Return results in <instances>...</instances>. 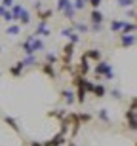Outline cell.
<instances>
[{"instance_id": "cell-14", "label": "cell", "mask_w": 137, "mask_h": 146, "mask_svg": "<svg viewBox=\"0 0 137 146\" xmlns=\"http://www.w3.org/2000/svg\"><path fill=\"white\" fill-rule=\"evenodd\" d=\"M15 21H19V27H27L29 23H31V13H29V11L25 10V8H23V10H21V13L17 15V19H15Z\"/></svg>"}, {"instance_id": "cell-28", "label": "cell", "mask_w": 137, "mask_h": 146, "mask_svg": "<svg viewBox=\"0 0 137 146\" xmlns=\"http://www.w3.org/2000/svg\"><path fill=\"white\" fill-rule=\"evenodd\" d=\"M116 4L120 6V8H133V4H135V0H116Z\"/></svg>"}, {"instance_id": "cell-6", "label": "cell", "mask_w": 137, "mask_h": 146, "mask_svg": "<svg viewBox=\"0 0 137 146\" xmlns=\"http://www.w3.org/2000/svg\"><path fill=\"white\" fill-rule=\"evenodd\" d=\"M84 57H86V59L88 61H93V63H99V61H103V55H101V51H99V49H88V51H84Z\"/></svg>"}, {"instance_id": "cell-1", "label": "cell", "mask_w": 137, "mask_h": 146, "mask_svg": "<svg viewBox=\"0 0 137 146\" xmlns=\"http://www.w3.org/2000/svg\"><path fill=\"white\" fill-rule=\"evenodd\" d=\"M21 49H23V53H25V55H36L38 51L44 49V42H42L40 38L29 34V36L21 42Z\"/></svg>"}, {"instance_id": "cell-17", "label": "cell", "mask_w": 137, "mask_h": 146, "mask_svg": "<svg viewBox=\"0 0 137 146\" xmlns=\"http://www.w3.org/2000/svg\"><path fill=\"white\" fill-rule=\"evenodd\" d=\"M92 93H93V95H95L97 99H103L105 95H107V89H105V86H103V84H93Z\"/></svg>"}, {"instance_id": "cell-29", "label": "cell", "mask_w": 137, "mask_h": 146, "mask_svg": "<svg viewBox=\"0 0 137 146\" xmlns=\"http://www.w3.org/2000/svg\"><path fill=\"white\" fill-rule=\"evenodd\" d=\"M122 27H124V21H112L110 23V31L112 33H120Z\"/></svg>"}, {"instance_id": "cell-40", "label": "cell", "mask_w": 137, "mask_h": 146, "mask_svg": "<svg viewBox=\"0 0 137 146\" xmlns=\"http://www.w3.org/2000/svg\"><path fill=\"white\" fill-rule=\"evenodd\" d=\"M6 11V8H2V6H0V17H2V13H4Z\"/></svg>"}, {"instance_id": "cell-13", "label": "cell", "mask_w": 137, "mask_h": 146, "mask_svg": "<svg viewBox=\"0 0 137 146\" xmlns=\"http://www.w3.org/2000/svg\"><path fill=\"white\" fill-rule=\"evenodd\" d=\"M90 21H92V25H103L105 15L99 10H92V13H90Z\"/></svg>"}, {"instance_id": "cell-33", "label": "cell", "mask_w": 137, "mask_h": 146, "mask_svg": "<svg viewBox=\"0 0 137 146\" xmlns=\"http://www.w3.org/2000/svg\"><path fill=\"white\" fill-rule=\"evenodd\" d=\"M2 19H4L6 23H13V17H11V13H10V10H6L4 13H2Z\"/></svg>"}, {"instance_id": "cell-32", "label": "cell", "mask_w": 137, "mask_h": 146, "mask_svg": "<svg viewBox=\"0 0 137 146\" xmlns=\"http://www.w3.org/2000/svg\"><path fill=\"white\" fill-rule=\"evenodd\" d=\"M88 4L92 6V10H99V6L103 4V0H88Z\"/></svg>"}, {"instance_id": "cell-21", "label": "cell", "mask_w": 137, "mask_h": 146, "mask_svg": "<svg viewBox=\"0 0 137 146\" xmlns=\"http://www.w3.org/2000/svg\"><path fill=\"white\" fill-rule=\"evenodd\" d=\"M74 95H76V97H74V101H76L78 104H84V103H86V91H84L82 87H78Z\"/></svg>"}, {"instance_id": "cell-31", "label": "cell", "mask_w": 137, "mask_h": 146, "mask_svg": "<svg viewBox=\"0 0 137 146\" xmlns=\"http://www.w3.org/2000/svg\"><path fill=\"white\" fill-rule=\"evenodd\" d=\"M65 110H53V112H48V116L49 118H59V119H63L65 118Z\"/></svg>"}, {"instance_id": "cell-2", "label": "cell", "mask_w": 137, "mask_h": 146, "mask_svg": "<svg viewBox=\"0 0 137 146\" xmlns=\"http://www.w3.org/2000/svg\"><path fill=\"white\" fill-rule=\"evenodd\" d=\"M97 78H103V80H114V70H112V65L109 61H99L95 63V68H93Z\"/></svg>"}, {"instance_id": "cell-15", "label": "cell", "mask_w": 137, "mask_h": 146, "mask_svg": "<svg viewBox=\"0 0 137 146\" xmlns=\"http://www.w3.org/2000/svg\"><path fill=\"white\" fill-rule=\"evenodd\" d=\"M72 23V31H74V33H78V34H88L90 33V27L88 25H84V23H76V21H71Z\"/></svg>"}, {"instance_id": "cell-7", "label": "cell", "mask_w": 137, "mask_h": 146, "mask_svg": "<svg viewBox=\"0 0 137 146\" xmlns=\"http://www.w3.org/2000/svg\"><path fill=\"white\" fill-rule=\"evenodd\" d=\"M67 144V137L61 135V133H57V135L53 137V139H49L48 142H42V146H63Z\"/></svg>"}, {"instance_id": "cell-10", "label": "cell", "mask_w": 137, "mask_h": 146, "mask_svg": "<svg viewBox=\"0 0 137 146\" xmlns=\"http://www.w3.org/2000/svg\"><path fill=\"white\" fill-rule=\"evenodd\" d=\"M51 34V31L48 29V23H38L36 25V29H34V33H33V36H49Z\"/></svg>"}, {"instance_id": "cell-38", "label": "cell", "mask_w": 137, "mask_h": 146, "mask_svg": "<svg viewBox=\"0 0 137 146\" xmlns=\"http://www.w3.org/2000/svg\"><path fill=\"white\" fill-rule=\"evenodd\" d=\"M128 17H130V19H135V10H133V8L128 10Z\"/></svg>"}, {"instance_id": "cell-25", "label": "cell", "mask_w": 137, "mask_h": 146, "mask_svg": "<svg viewBox=\"0 0 137 146\" xmlns=\"http://www.w3.org/2000/svg\"><path fill=\"white\" fill-rule=\"evenodd\" d=\"M44 63H48V65H57V63H59V59H57V55H55V53H46Z\"/></svg>"}, {"instance_id": "cell-5", "label": "cell", "mask_w": 137, "mask_h": 146, "mask_svg": "<svg viewBox=\"0 0 137 146\" xmlns=\"http://www.w3.org/2000/svg\"><path fill=\"white\" fill-rule=\"evenodd\" d=\"M61 36H63V38H67V40H69L71 44H74V46H76V44L80 42V34H78V33H74V31H72L71 27L61 29Z\"/></svg>"}, {"instance_id": "cell-9", "label": "cell", "mask_w": 137, "mask_h": 146, "mask_svg": "<svg viewBox=\"0 0 137 146\" xmlns=\"http://www.w3.org/2000/svg\"><path fill=\"white\" fill-rule=\"evenodd\" d=\"M51 17H53V10H51V8H44V10H40L38 13H36L38 23H48Z\"/></svg>"}, {"instance_id": "cell-30", "label": "cell", "mask_w": 137, "mask_h": 146, "mask_svg": "<svg viewBox=\"0 0 137 146\" xmlns=\"http://www.w3.org/2000/svg\"><path fill=\"white\" fill-rule=\"evenodd\" d=\"M76 118H78V121L80 123H88V121H92V114H88V112H84V114H76Z\"/></svg>"}, {"instance_id": "cell-24", "label": "cell", "mask_w": 137, "mask_h": 146, "mask_svg": "<svg viewBox=\"0 0 137 146\" xmlns=\"http://www.w3.org/2000/svg\"><path fill=\"white\" fill-rule=\"evenodd\" d=\"M21 10H23V6H21V4H13V6L10 8V13H11V17H13V21H15L17 15L21 13Z\"/></svg>"}, {"instance_id": "cell-36", "label": "cell", "mask_w": 137, "mask_h": 146, "mask_svg": "<svg viewBox=\"0 0 137 146\" xmlns=\"http://www.w3.org/2000/svg\"><path fill=\"white\" fill-rule=\"evenodd\" d=\"M101 29H103V25H92V27H90V31H93V33H99Z\"/></svg>"}, {"instance_id": "cell-16", "label": "cell", "mask_w": 137, "mask_h": 146, "mask_svg": "<svg viewBox=\"0 0 137 146\" xmlns=\"http://www.w3.org/2000/svg\"><path fill=\"white\" fill-rule=\"evenodd\" d=\"M135 23H133V21H130V23H128V21H124V27H122V31H120V33H118V34H124V36H126V34H135Z\"/></svg>"}, {"instance_id": "cell-12", "label": "cell", "mask_w": 137, "mask_h": 146, "mask_svg": "<svg viewBox=\"0 0 137 146\" xmlns=\"http://www.w3.org/2000/svg\"><path fill=\"white\" fill-rule=\"evenodd\" d=\"M40 70L44 72V74L48 76V78H51V80H55V78H57V72H55V66H53V65L42 63V65H40Z\"/></svg>"}, {"instance_id": "cell-41", "label": "cell", "mask_w": 137, "mask_h": 146, "mask_svg": "<svg viewBox=\"0 0 137 146\" xmlns=\"http://www.w3.org/2000/svg\"><path fill=\"white\" fill-rule=\"evenodd\" d=\"M0 53H2V48H0Z\"/></svg>"}, {"instance_id": "cell-22", "label": "cell", "mask_w": 137, "mask_h": 146, "mask_svg": "<svg viewBox=\"0 0 137 146\" xmlns=\"http://www.w3.org/2000/svg\"><path fill=\"white\" fill-rule=\"evenodd\" d=\"M19 63L23 65V68H25V66H31V65H36V55H27V57L21 59Z\"/></svg>"}, {"instance_id": "cell-20", "label": "cell", "mask_w": 137, "mask_h": 146, "mask_svg": "<svg viewBox=\"0 0 137 146\" xmlns=\"http://www.w3.org/2000/svg\"><path fill=\"white\" fill-rule=\"evenodd\" d=\"M10 74L13 76V78H19V76L23 74V65L19 63V61H17L13 66H10Z\"/></svg>"}, {"instance_id": "cell-3", "label": "cell", "mask_w": 137, "mask_h": 146, "mask_svg": "<svg viewBox=\"0 0 137 146\" xmlns=\"http://www.w3.org/2000/svg\"><path fill=\"white\" fill-rule=\"evenodd\" d=\"M57 11H61L69 21H74L76 11L72 8V0H57Z\"/></svg>"}, {"instance_id": "cell-27", "label": "cell", "mask_w": 137, "mask_h": 146, "mask_svg": "<svg viewBox=\"0 0 137 146\" xmlns=\"http://www.w3.org/2000/svg\"><path fill=\"white\" fill-rule=\"evenodd\" d=\"M97 118L101 119V121H105V123H109L110 119H109V112H107V108H101L97 112Z\"/></svg>"}, {"instance_id": "cell-37", "label": "cell", "mask_w": 137, "mask_h": 146, "mask_svg": "<svg viewBox=\"0 0 137 146\" xmlns=\"http://www.w3.org/2000/svg\"><path fill=\"white\" fill-rule=\"evenodd\" d=\"M112 97H114V99H118V101H120V99H122V93L118 91V89H112Z\"/></svg>"}, {"instance_id": "cell-35", "label": "cell", "mask_w": 137, "mask_h": 146, "mask_svg": "<svg viewBox=\"0 0 137 146\" xmlns=\"http://www.w3.org/2000/svg\"><path fill=\"white\" fill-rule=\"evenodd\" d=\"M33 8H34V11L38 13V11L42 10V2H40V0H36V2H34V4H33Z\"/></svg>"}, {"instance_id": "cell-39", "label": "cell", "mask_w": 137, "mask_h": 146, "mask_svg": "<svg viewBox=\"0 0 137 146\" xmlns=\"http://www.w3.org/2000/svg\"><path fill=\"white\" fill-rule=\"evenodd\" d=\"M31 146H42V142H38V141H33V142H31Z\"/></svg>"}, {"instance_id": "cell-11", "label": "cell", "mask_w": 137, "mask_h": 146, "mask_svg": "<svg viewBox=\"0 0 137 146\" xmlns=\"http://www.w3.org/2000/svg\"><path fill=\"white\" fill-rule=\"evenodd\" d=\"M118 36H120V48H132L133 44H135V34H126V36H124V34H118Z\"/></svg>"}, {"instance_id": "cell-23", "label": "cell", "mask_w": 137, "mask_h": 146, "mask_svg": "<svg viewBox=\"0 0 137 146\" xmlns=\"http://www.w3.org/2000/svg\"><path fill=\"white\" fill-rule=\"evenodd\" d=\"M86 4H88V0H72V8H74V11H82L84 8H86Z\"/></svg>"}, {"instance_id": "cell-8", "label": "cell", "mask_w": 137, "mask_h": 146, "mask_svg": "<svg viewBox=\"0 0 137 146\" xmlns=\"http://www.w3.org/2000/svg\"><path fill=\"white\" fill-rule=\"evenodd\" d=\"M76 70H78V76H88V72H90V61L86 59V57H80V63H78V66H76Z\"/></svg>"}, {"instance_id": "cell-19", "label": "cell", "mask_w": 137, "mask_h": 146, "mask_svg": "<svg viewBox=\"0 0 137 146\" xmlns=\"http://www.w3.org/2000/svg\"><path fill=\"white\" fill-rule=\"evenodd\" d=\"M61 99H65V101H67V104L76 103V101H74V93H72L71 89H61Z\"/></svg>"}, {"instance_id": "cell-26", "label": "cell", "mask_w": 137, "mask_h": 146, "mask_svg": "<svg viewBox=\"0 0 137 146\" xmlns=\"http://www.w3.org/2000/svg\"><path fill=\"white\" fill-rule=\"evenodd\" d=\"M19 33H21V27L19 25H10V27L6 29V34H10V36H15Z\"/></svg>"}, {"instance_id": "cell-18", "label": "cell", "mask_w": 137, "mask_h": 146, "mask_svg": "<svg viewBox=\"0 0 137 146\" xmlns=\"http://www.w3.org/2000/svg\"><path fill=\"white\" fill-rule=\"evenodd\" d=\"M4 121L10 125V127L15 131V133H21V127H19V123H17V119H15V118H11V116H4Z\"/></svg>"}, {"instance_id": "cell-4", "label": "cell", "mask_w": 137, "mask_h": 146, "mask_svg": "<svg viewBox=\"0 0 137 146\" xmlns=\"http://www.w3.org/2000/svg\"><path fill=\"white\" fill-rule=\"evenodd\" d=\"M63 65H71V61H72V55H74V44L71 42H67L65 46H63Z\"/></svg>"}, {"instance_id": "cell-34", "label": "cell", "mask_w": 137, "mask_h": 146, "mask_svg": "<svg viewBox=\"0 0 137 146\" xmlns=\"http://www.w3.org/2000/svg\"><path fill=\"white\" fill-rule=\"evenodd\" d=\"M0 6L6 8V10H10L11 6H13V0H0Z\"/></svg>"}]
</instances>
